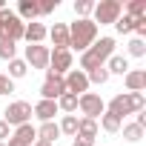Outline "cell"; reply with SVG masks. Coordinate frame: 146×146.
Returning <instances> with one entry per match:
<instances>
[{
  "mask_svg": "<svg viewBox=\"0 0 146 146\" xmlns=\"http://www.w3.org/2000/svg\"><path fill=\"white\" fill-rule=\"evenodd\" d=\"M115 54V37H100V40H95L86 52H83V57H80V72L86 69V72H92V69H98V66H106V60Z\"/></svg>",
  "mask_w": 146,
  "mask_h": 146,
  "instance_id": "6da1fadb",
  "label": "cell"
},
{
  "mask_svg": "<svg viewBox=\"0 0 146 146\" xmlns=\"http://www.w3.org/2000/svg\"><path fill=\"white\" fill-rule=\"evenodd\" d=\"M26 66H32V69H46V72H49V49H46L43 43L26 46Z\"/></svg>",
  "mask_w": 146,
  "mask_h": 146,
  "instance_id": "8fae6325",
  "label": "cell"
},
{
  "mask_svg": "<svg viewBox=\"0 0 146 146\" xmlns=\"http://www.w3.org/2000/svg\"><path fill=\"white\" fill-rule=\"evenodd\" d=\"M100 126H103V132H109V135H115V132H120V126H123V120H120L117 115H112V112H103V115H100Z\"/></svg>",
  "mask_w": 146,
  "mask_h": 146,
  "instance_id": "44dd1931",
  "label": "cell"
},
{
  "mask_svg": "<svg viewBox=\"0 0 146 146\" xmlns=\"http://www.w3.org/2000/svg\"><path fill=\"white\" fill-rule=\"evenodd\" d=\"M126 15L129 17H146V0H129V6H126Z\"/></svg>",
  "mask_w": 146,
  "mask_h": 146,
  "instance_id": "cb8c5ba5",
  "label": "cell"
},
{
  "mask_svg": "<svg viewBox=\"0 0 146 146\" xmlns=\"http://www.w3.org/2000/svg\"><path fill=\"white\" fill-rule=\"evenodd\" d=\"M32 146H52V143H43V140H35Z\"/></svg>",
  "mask_w": 146,
  "mask_h": 146,
  "instance_id": "d590c367",
  "label": "cell"
},
{
  "mask_svg": "<svg viewBox=\"0 0 146 146\" xmlns=\"http://www.w3.org/2000/svg\"><path fill=\"white\" fill-rule=\"evenodd\" d=\"M0 146H9V143H0Z\"/></svg>",
  "mask_w": 146,
  "mask_h": 146,
  "instance_id": "74e56055",
  "label": "cell"
},
{
  "mask_svg": "<svg viewBox=\"0 0 146 146\" xmlns=\"http://www.w3.org/2000/svg\"><path fill=\"white\" fill-rule=\"evenodd\" d=\"M54 103H57V109H63V112H69V115L78 112V95H69V92H66V95H60Z\"/></svg>",
  "mask_w": 146,
  "mask_h": 146,
  "instance_id": "7402d4cb",
  "label": "cell"
},
{
  "mask_svg": "<svg viewBox=\"0 0 146 146\" xmlns=\"http://www.w3.org/2000/svg\"><path fill=\"white\" fill-rule=\"evenodd\" d=\"M49 72L57 78H63L66 72H72V52L69 49H54L49 52Z\"/></svg>",
  "mask_w": 146,
  "mask_h": 146,
  "instance_id": "ba28073f",
  "label": "cell"
},
{
  "mask_svg": "<svg viewBox=\"0 0 146 146\" xmlns=\"http://www.w3.org/2000/svg\"><path fill=\"white\" fill-rule=\"evenodd\" d=\"M0 9H6V3H3V0H0Z\"/></svg>",
  "mask_w": 146,
  "mask_h": 146,
  "instance_id": "8d00e7d4",
  "label": "cell"
},
{
  "mask_svg": "<svg viewBox=\"0 0 146 146\" xmlns=\"http://www.w3.org/2000/svg\"><path fill=\"white\" fill-rule=\"evenodd\" d=\"M35 140H37V129H35L32 123H23V126H17L15 135L9 137V146H32Z\"/></svg>",
  "mask_w": 146,
  "mask_h": 146,
  "instance_id": "7c38bea8",
  "label": "cell"
},
{
  "mask_svg": "<svg viewBox=\"0 0 146 146\" xmlns=\"http://www.w3.org/2000/svg\"><path fill=\"white\" fill-rule=\"evenodd\" d=\"M106 72H109V78L112 75H126V72H129V60L123 54H112L106 60Z\"/></svg>",
  "mask_w": 146,
  "mask_h": 146,
  "instance_id": "ac0fdd59",
  "label": "cell"
},
{
  "mask_svg": "<svg viewBox=\"0 0 146 146\" xmlns=\"http://www.w3.org/2000/svg\"><path fill=\"white\" fill-rule=\"evenodd\" d=\"M129 54H132V57H143V54H146V43H143L140 37L129 40Z\"/></svg>",
  "mask_w": 146,
  "mask_h": 146,
  "instance_id": "4dcf8cb0",
  "label": "cell"
},
{
  "mask_svg": "<svg viewBox=\"0 0 146 146\" xmlns=\"http://www.w3.org/2000/svg\"><path fill=\"white\" fill-rule=\"evenodd\" d=\"M86 78H89V83H106L109 80V72H106V66H98V69H92V72H86Z\"/></svg>",
  "mask_w": 146,
  "mask_h": 146,
  "instance_id": "f1b7e54d",
  "label": "cell"
},
{
  "mask_svg": "<svg viewBox=\"0 0 146 146\" xmlns=\"http://www.w3.org/2000/svg\"><path fill=\"white\" fill-rule=\"evenodd\" d=\"M126 89H129V92H143V89H146V72H143V69L126 72Z\"/></svg>",
  "mask_w": 146,
  "mask_h": 146,
  "instance_id": "e0dca14e",
  "label": "cell"
},
{
  "mask_svg": "<svg viewBox=\"0 0 146 146\" xmlns=\"http://www.w3.org/2000/svg\"><path fill=\"white\" fill-rule=\"evenodd\" d=\"M3 140H9V123L0 120V143H3Z\"/></svg>",
  "mask_w": 146,
  "mask_h": 146,
  "instance_id": "836d02e7",
  "label": "cell"
},
{
  "mask_svg": "<svg viewBox=\"0 0 146 146\" xmlns=\"http://www.w3.org/2000/svg\"><path fill=\"white\" fill-rule=\"evenodd\" d=\"M78 109L89 117V120H98L103 112H106V103L100 100V95H95V92H86V95H80L78 98Z\"/></svg>",
  "mask_w": 146,
  "mask_h": 146,
  "instance_id": "8992f818",
  "label": "cell"
},
{
  "mask_svg": "<svg viewBox=\"0 0 146 146\" xmlns=\"http://www.w3.org/2000/svg\"><path fill=\"white\" fill-rule=\"evenodd\" d=\"M40 95H43V100H57L60 95H66V83H63V78H57V75H52V72H46V80H43V86H40Z\"/></svg>",
  "mask_w": 146,
  "mask_h": 146,
  "instance_id": "30bf717a",
  "label": "cell"
},
{
  "mask_svg": "<svg viewBox=\"0 0 146 146\" xmlns=\"http://www.w3.org/2000/svg\"><path fill=\"white\" fill-rule=\"evenodd\" d=\"M54 9H57V0H40L37 3V15H49Z\"/></svg>",
  "mask_w": 146,
  "mask_h": 146,
  "instance_id": "d6a6232c",
  "label": "cell"
},
{
  "mask_svg": "<svg viewBox=\"0 0 146 146\" xmlns=\"http://www.w3.org/2000/svg\"><path fill=\"white\" fill-rule=\"evenodd\" d=\"M26 72H29V66H26V60H9V78L12 80H17V78H23L26 75Z\"/></svg>",
  "mask_w": 146,
  "mask_h": 146,
  "instance_id": "d4e9b609",
  "label": "cell"
},
{
  "mask_svg": "<svg viewBox=\"0 0 146 146\" xmlns=\"http://www.w3.org/2000/svg\"><path fill=\"white\" fill-rule=\"evenodd\" d=\"M60 137V129H57V123L52 120V123H43L40 129H37V140H43V143H54Z\"/></svg>",
  "mask_w": 146,
  "mask_h": 146,
  "instance_id": "ffe728a7",
  "label": "cell"
},
{
  "mask_svg": "<svg viewBox=\"0 0 146 146\" xmlns=\"http://www.w3.org/2000/svg\"><path fill=\"white\" fill-rule=\"evenodd\" d=\"M115 29H117L120 35H129V32H135V17H129V15H120V17L115 20Z\"/></svg>",
  "mask_w": 146,
  "mask_h": 146,
  "instance_id": "4316f807",
  "label": "cell"
},
{
  "mask_svg": "<svg viewBox=\"0 0 146 146\" xmlns=\"http://www.w3.org/2000/svg\"><path fill=\"white\" fill-rule=\"evenodd\" d=\"M63 83H66V92H69V95H78V98H80V95L89 92V78H86V72H80V69L66 72Z\"/></svg>",
  "mask_w": 146,
  "mask_h": 146,
  "instance_id": "9c48e42d",
  "label": "cell"
},
{
  "mask_svg": "<svg viewBox=\"0 0 146 146\" xmlns=\"http://www.w3.org/2000/svg\"><path fill=\"white\" fill-rule=\"evenodd\" d=\"M46 35H49V29H46L43 23H26V32H23V37L29 40V46H35V43H43V40H46Z\"/></svg>",
  "mask_w": 146,
  "mask_h": 146,
  "instance_id": "9a60e30c",
  "label": "cell"
},
{
  "mask_svg": "<svg viewBox=\"0 0 146 146\" xmlns=\"http://www.w3.org/2000/svg\"><path fill=\"white\" fill-rule=\"evenodd\" d=\"M57 112H60V109H57V103H54V100H40V103H35V106H32V115H37L43 123H52Z\"/></svg>",
  "mask_w": 146,
  "mask_h": 146,
  "instance_id": "4fadbf2b",
  "label": "cell"
},
{
  "mask_svg": "<svg viewBox=\"0 0 146 146\" xmlns=\"http://www.w3.org/2000/svg\"><path fill=\"white\" fill-rule=\"evenodd\" d=\"M29 117H32V103H26V100H15V103H9V109H6V123L9 126H23V123H29Z\"/></svg>",
  "mask_w": 146,
  "mask_h": 146,
  "instance_id": "52a82bcc",
  "label": "cell"
},
{
  "mask_svg": "<svg viewBox=\"0 0 146 146\" xmlns=\"http://www.w3.org/2000/svg\"><path fill=\"white\" fill-rule=\"evenodd\" d=\"M95 135H98V120L80 117V120H78V132H75V137H80V140H92V143H95Z\"/></svg>",
  "mask_w": 146,
  "mask_h": 146,
  "instance_id": "2e32d148",
  "label": "cell"
},
{
  "mask_svg": "<svg viewBox=\"0 0 146 146\" xmlns=\"http://www.w3.org/2000/svg\"><path fill=\"white\" fill-rule=\"evenodd\" d=\"M46 37H52L54 49H69V26H66V23H54Z\"/></svg>",
  "mask_w": 146,
  "mask_h": 146,
  "instance_id": "5bb4252c",
  "label": "cell"
},
{
  "mask_svg": "<svg viewBox=\"0 0 146 146\" xmlns=\"http://www.w3.org/2000/svg\"><path fill=\"white\" fill-rule=\"evenodd\" d=\"M23 32H26V23L12 9H0V37L17 43V40H23Z\"/></svg>",
  "mask_w": 146,
  "mask_h": 146,
  "instance_id": "277c9868",
  "label": "cell"
},
{
  "mask_svg": "<svg viewBox=\"0 0 146 146\" xmlns=\"http://www.w3.org/2000/svg\"><path fill=\"white\" fill-rule=\"evenodd\" d=\"M17 17L35 23V17H37V0H20V6H17Z\"/></svg>",
  "mask_w": 146,
  "mask_h": 146,
  "instance_id": "d6986e66",
  "label": "cell"
},
{
  "mask_svg": "<svg viewBox=\"0 0 146 146\" xmlns=\"http://www.w3.org/2000/svg\"><path fill=\"white\" fill-rule=\"evenodd\" d=\"M123 137H126L129 143H137V140L143 137V129H140L137 123H126V126H123Z\"/></svg>",
  "mask_w": 146,
  "mask_h": 146,
  "instance_id": "83f0119b",
  "label": "cell"
},
{
  "mask_svg": "<svg viewBox=\"0 0 146 146\" xmlns=\"http://www.w3.org/2000/svg\"><path fill=\"white\" fill-rule=\"evenodd\" d=\"M95 12V3H92V0H78V3H75V15L83 20V17H89Z\"/></svg>",
  "mask_w": 146,
  "mask_h": 146,
  "instance_id": "f546056e",
  "label": "cell"
},
{
  "mask_svg": "<svg viewBox=\"0 0 146 146\" xmlns=\"http://www.w3.org/2000/svg\"><path fill=\"white\" fill-rule=\"evenodd\" d=\"M57 129H60V135H75L78 132V117L75 115H63V120L57 123Z\"/></svg>",
  "mask_w": 146,
  "mask_h": 146,
  "instance_id": "603a6c76",
  "label": "cell"
},
{
  "mask_svg": "<svg viewBox=\"0 0 146 146\" xmlns=\"http://www.w3.org/2000/svg\"><path fill=\"white\" fill-rule=\"evenodd\" d=\"M15 52H17V43L15 40L0 37V57H3V60H15Z\"/></svg>",
  "mask_w": 146,
  "mask_h": 146,
  "instance_id": "484cf974",
  "label": "cell"
},
{
  "mask_svg": "<svg viewBox=\"0 0 146 146\" xmlns=\"http://www.w3.org/2000/svg\"><path fill=\"white\" fill-rule=\"evenodd\" d=\"M143 106H146L143 92H123V95H115V98H112V103H109L106 112H112V115H117V117L123 120L126 115L143 112Z\"/></svg>",
  "mask_w": 146,
  "mask_h": 146,
  "instance_id": "3957f363",
  "label": "cell"
},
{
  "mask_svg": "<svg viewBox=\"0 0 146 146\" xmlns=\"http://www.w3.org/2000/svg\"><path fill=\"white\" fill-rule=\"evenodd\" d=\"M95 37H98V26H95V20H89V17H78V23H72L69 26V49H78V52H86L92 43H95Z\"/></svg>",
  "mask_w": 146,
  "mask_h": 146,
  "instance_id": "7a4b0ae2",
  "label": "cell"
},
{
  "mask_svg": "<svg viewBox=\"0 0 146 146\" xmlns=\"http://www.w3.org/2000/svg\"><path fill=\"white\" fill-rule=\"evenodd\" d=\"M15 92V80L9 75H0V95H12Z\"/></svg>",
  "mask_w": 146,
  "mask_h": 146,
  "instance_id": "1f68e13d",
  "label": "cell"
},
{
  "mask_svg": "<svg viewBox=\"0 0 146 146\" xmlns=\"http://www.w3.org/2000/svg\"><path fill=\"white\" fill-rule=\"evenodd\" d=\"M123 15V3L120 0H100V3H95V26H115V20Z\"/></svg>",
  "mask_w": 146,
  "mask_h": 146,
  "instance_id": "5b68a950",
  "label": "cell"
},
{
  "mask_svg": "<svg viewBox=\"0 0 146 146\" xmlns=\"http://www.w3.org/2000/svg\"><path fill=\"white\" fill-rule=\"evenodd\" d=\"M72 146H95L92 140H80V137H75V143H72Z\"/></svg>",
  "mask_w": 146,
  "mask_h": 146,
  "instance_id": "e575fe53",
  "label": "cell"
}]
</instances>
